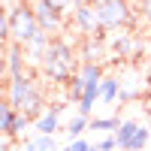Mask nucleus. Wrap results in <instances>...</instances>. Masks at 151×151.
<instances>
[{
  "label": "nucleus",
  "mask_w": 151,
  "mask_h": 151,
  "mask_svg": "<svg viewBox=\"0 0 151 151\" xmlns=\"http://www.w3.org/2000/svg\"><path fill=\"white\" fill-rule=\"evenodd\" d=\"M40 73L48 82L67 88L76 79V73H79V52H76V45L67 42L64 36H55L48 52H45V58H42V64H40Z\"/></svg>",
  "instance_id": "f257e3e1"
},
{
  "label": "nucleus",
  "mask_w": 151,
  "mask_h": 151,
  "mask_svg": "<svg viewBox=\"0 0 151 151\" xmlns=\"http://www.w3.org/2000/svg\"><path fill=\"white\" fill-rule=\"evenodd\" d=\"M6 103L15 109V112H24V115H30L33 121H36V118H40L42 112L48 109L42 88L36 85V79H33L30 73L15 76V79H6Z\"/></svg>",
  "instance_id": "f03ea898"
},
{
  "label": "nucleus",
  "mask_w": 151,
  "mask_h": 151,
  "mask_svg": "<svg viewBox=\"0 0 151 151\" xmlns=\"http://www.w3.org/2000/svg\"><path fill=\"white\" fill-rule=\"evenodd\" d=\"M6 18H9V33H12V42L18 45H27L36 33H40V21H36V12H33V3H15L6 9Z\"/></svg>",
  "instance_id": "7ed1b4c3"
},
{
  "label": "nucleus",
  "mask_w": 151,
  "mask_h": 151,
  "mask_svg": "<svg viewBox=\"0 0 151 151\" xmlns=\"http://www.w3.org/2000/svg\"><path fill=\"white\" fill-rule=\"evenodd\" d=\"M97 12L103 21V30H124L133 24L130 0H97Z\"/></svg>",
  "instance_id": "20e7f679"
},
{
  "label": "nucleus",
  "mask_w": 151,
  "mask_h": 151,
  "mask_svg": "<svg viewBox=\"0 0 151 151\" xmlns=\"http://www.w3.org/2000/svg\"><path fill=\"white\" fill-rule=\"evenodd\" d=\"M73 24L79 30L82 40H91V36H103V21H100V12H97V0L85 6H76L73 9Z\"/></svg>",
  "instance_id": "39448f33"
},
{
  "label": "nucleus",
  "mask_w": 151,
  "mask_h": 151,
  "mask_svg": "<svg viewBox=\"0 0 151 151\" xmlns=\"http://www.w3.org/2000/svg\"><path fill=\"white\" fill-rule=\"evenodd\" d=\"M33 12H36V21H40V27H42L45 33L58 36L60 30H64L67 12L60 9V6H55L52 0H36V3H33Z\"/></svg>",
  "instance_id": "423d86ee"
},
{
  "label": "nucleus",
  "mask_w": 151,
  "mask_h": 151,
  "mask_svg": "<svg viewBox=\"0 0 151 151\" xmlns=\"http://www.w3.org/2000/svg\"><path fill=\"white\" fill-rule=\"evenodd\" d=\"M64 109H67V100L48 103V109L33 121V130L36 133H45V136H55L58 130H64V124H60V112H64Z\"/></svg>",
  "instance_id": "0eeeda50"
},
{
  "label": "nucleus",
  "mask_w": 151,
  "mask_h": 151,
  "mask_svg": "<svg viewBox=\"0 0 151 151\" xmlns=\"http://www.w3.org/2000/svg\"><path fill=\"white\" fill-rule=\"evenodd\" d=\"M3 73H6V79H15V76H24V73H27V58H24V45H18V42H9V45H6Z\"/></svg>",
  "instance_id": "6e6552de"
},
{
  "label": "nucleus",
  "mask_w": 151,
  "mask_h": 151,
  "mask_svg": "<svg viewBox=\"0 0 151 151\" xmlns=\"http://www.w3.org/2000/svg\"><path fill=\"white\" fill-rule=\"evenodd\" d=\"M52 40H55L52 33L40 30V33H36L27 45H24V58H27V67H40V64H42V58H45V52H48V45H52Z\"/></svg>",
  "instance_id": "1a4fd4ad"
},
{
  "label": "nucleus",
  "mask_w": 151,
  "mask_h": 151,
  "mask_svg": "<svg viewBox=\"0 0 151 151\" xmlns=\"http://www.w3.org/2000/svg\"><path fill=\"white\" fill-rule=\"evenodd\" d=\"M103 48H106L103 36L82 40V45L76 48V52H79V64H100V60H103Z\"/></svg>",
  "instance_id": "9d476101"
},
{
  "label": "nucleus",
  "mask_w": 151,
  "mask_h": 151,
  "mask_svg": "<svg viewBox=\"0 0 151 151\" xmlns=\"http://www.w3.org/2000/svg\"><path fill=\"white\" fill-rule=\"evenodd\" d=\"M139 127H142L139 121L121 118V127L112 133V136H115V142H118V151H130V148H133V139H136V133H139Z\"/></svg>",
  "instance_id": "9b49d317"
},
{
  "label": "nucleus",
  "mask_w": 151,
  "mask_h": 151,
  "mask_svg": "<svg viewBox=\"0 0 151 151\" xmlns=\"http://www.w3.org/2000/svg\"><path fill=\"white\" fill-rule=\"evenodd\" d=\"M115 100H124V88L118 76H103L100 82V103H115Z\"/></svg>",
  "instance_id": "f8f14e48"
},
{
  "label": "nucleus",
  "mask_w": 151,
  "mask_h": 151,
  "mask_svg": "<svg viewBox=\"0 0 151 151\" xmlns=\"http://www.w3.org/2000/svg\"><path fill=\"white\" fill-rule=\"evenodd\" d=\"M21 151H58V139L45 133H33L21 142Z\"/></svg>",
  "instance_id": "ddd939ff"
},
{
  "label": "nucleus",
  "mask_w": 151,
  "mask_h": 151,
  "mask_svg": "<svg viewBox=\"0 0 151 151\" xmlns=\"http://www.w3.org/2000/svg\"><path fill=\"white\" fill-rule=\"evenodd\" d=\"M136 48H139V40H136L133 33H121L118 30V36L112 40V52H115L118 58H133Z\"/></svg>",
  "instance_id": "4468645a"
},
{
  "label": "nucleus",
  "mask_w": 151,
  "mask_h": 151,
  "mask_svg": "<svg viewBox=\"0 0 151 151\" xmlns=\"http://www.w3.org/2000/svg\"><path fill=\"white\" fill-rule=\"evenodd\" d=\"M85 130H91V118H85V115H70L67 118V124H64V133H67V139L73 142V139H82L85 136Z\"/></svg>",
  "instance_id": "2eb2a0df"
},
{
  "label": "nucleus",
  "mask_w": 151,
  "mask_h": 151,
  "mask_svg": "<svg viewBox=\"0 0 151 151\" xmlns=\"http://www.w3.org/2000/svg\"><path fill=\"white\" fill-rule=\"evenodd\" d=\"M79 79L85 85H100L103 82V64H79Z\"/></svg>",
  "instance_id": "dca6fc26"
},
{
  "label": "nucleus",
  "mask_w": 151,
  "mask_h": 151,
  "mask_svg": "<svg viewBox=\"0 0 151 151\" xmlns=\"http://www.w3.org/2000/svg\"><path fill=\"white\" fill-rule=\"evenodd\" d=\"M121 127V118L118 115H106V118H91V130H97V133H115Z\"/></svg>",
  "instance_id": "f3484780"
},
{
  "label": "nucleus",
  "mask_w": 151,
  "mask_h": 151,
  "mask_svg": "<svg viewBox=\"0 0 151 151\" xmlns=\"http://www.w3.org/2000/svg\"><path fill=\"white\" fill-rule=\"evenodd\" d=\"M12 121H15V109H12L9 103H3V106H0V130H3V136H9Z\"/></svg>",
  "instance_id": "a211bd4d"
},
{
  "label": "nucleus",
  "mask_w": 151,
  "mask_h": 151,
  "mask_svg": "<svg viewBox=\"0 0 151 151\" xmlns=\"http://www.w3.org/2000/svg\"><path fill=\"white\" fill-rule=\"evenodd\" d=\"M67 148H70V151H97V145H91V142L85 139V136H82V139H73V142H67Z\"/></svg>",
  "instance_id": "6ab92c4d"
},
{
  "label": "nucleus",
  "mask_w": 151,
  "mask_h": 151,
  "mask_svg": "<svg viewBox=\"0 0 151 151\" xmlns=\"http://www.w3.org/2000/svg\"><path fill=\"white\" fill-rule=\"evenodd\" d=\"M97 151H118V142H115V136H103L100 142H94Z\"/></svg>",
  "instance_id": "aec40b11"
},
{
  "label": "nucleus",
  "mask_w": 151,
  "mask_h": 151,
  "mask_svg": "<svg viewBox=\"0 0 151 151\" xmlns=\"http://www.w3.org/2000/svg\"><path fill=\"white\" fill-rule=\"evenodd\" d=\"M139 12L145 21H151V0H139Z\"/></svg>",
  "instance_id": "412c9836"
},
{
  "label": "nucleus",
  "mask_w": 151,
  "mask_h": 151,
  "mask_svg": "<svg viewBox=\"0 0 151 151\" xmlns=\"http://www.w3.org/2000/svg\"><path fill=\"white\" fill-rule=\"evenodd\" d=\"M55 6H60L64 12H70V9H76V0H52Z\"/></svg>",
  "instance_id": "4be33fe9"
},
{
  "label": "nucleus",
  "mask_w": 151,
  "mask_h": 151,
  "mask_svg": "<svg viewBox=\"0 0 151 151\" xmlns=\"http://www.w3.org/2000/svg\"><path fill=\"white\" fill-rule=\"evenodd\" d=\"M85 3H91V0H76V6H85Z\"/></svg>",
  "instance_id": "5701e85b"
},
{
  "label": "nucleus",
  "mask_w": 151,
  "mask_h": 151,
  "mask_svg": "<svg viewBox=\"0 0 151 151\" xmlns=\"http://www.w3.org/2000/svg\"><path fill=\"white\" fill-rule=\"evenodd\" d=\"M15 3H27V6H30V3H36V0H15Z\"/></svg>",
  "instance_id": "b1692460"
}]
</instances>
